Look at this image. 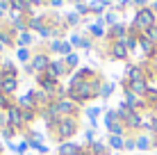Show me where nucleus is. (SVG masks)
Returning <instances> with one entry per match:
<instances>
[{"instance_id": "1", "label": "nucleus", "mask_w": 157, "mask_h": 155, "mask_svg": "<svg viewBox=\"0 0 157 155\" xmlns=\"http://www.w3.org/2000/svg\"><path fill=\"white\" fill-rule=\"evenodd\" d=\"M100 87H102V80H100V78L89 80V82L73 78L71 82H68L66 96H68L71 100H75L78 105H82V103H86V100H91V98H96V96H100Z\"/></svg>"}, {"instance_id": "2", "label": "nucleus", "mask_w": 157, "mask_h": 155, "mask_svg": "<svg viewBox=\"0 0 157 155\" xmlns=\"http://www.w3.org/2000/svg\"><path fill=\"white\" fill-rule=\"evenodd\" d=\"M78 130H80V121L75 119V116H62V119L57 121V126H55V139L68 141Z\"/></svg>"}, {"instance_id": "3", "label": "nucleus", "mask_w": 157, "mask_h": 155, "mask_svg": "<svg viewBox=\"0 0 157 155\" xmlns=\"http://www.w3.org/2000/svg\"><path fill=\"white\" fill-rule=\"evenodd\" d=\"M134 28H137L139 32H144L148 30V28H153V25H157V14L153 12V7H144V9H137V12H134Z\"/></svg>"}, {"instance_id": "4", "label": "nucleus", "mask_w": 157, "mask_h": 155, "mask_svg": "<svg viewBox=\"0 0 157 155\" xmlns=\"http://www.w3.org/2000/svg\"><path fill=\"white\" fill-rule=\"evenodd\" d=\"M105 128H107V132H109V135H116V137H123V135H125V126L118 121L116 110H107V114H105Z\"/></svg>"}, {"instance_id": "5", "label": "nucleus", "mask_w": 157, "mask_h": 155, "mask_svg": "<svg viewBox=\"0 0 157 155\" xmlns=\"http://www.w3.org/2000/svg\"><path fill=\"white\" fill-rule=\"evenodd\" d=\"M55 105H57L59 116H75V119L80 116V105L75 103V100H71L68 96H64V98H57Z\"/></svg>"}, {"instance_id": "6", "label": "nucleus", "mask_w": 157, "mask_h": 155, "mask_svg": "<svg viewBox=\"0 0 157 155\" xmlns=\"http://www.w3.org/2000/svg\"><path fill=\"white\" fill-rule=\"evenodd\" d=\"M50 57H48V52H34V57H32L28 71H34V73H46L48 66H50Z\"/></svg>"}, {"instance_id": "7", "label": "nucleus", "mask_w": 157, "mask_h": 155, "mask_svg": "<svg viewBox=\"0 0 157 155\" xmlns=\"http://www.w3.org/2000/svg\"><path fill=\"white\" fill-rule=\"evenodd\" d=\"M5 114H7V126H12L16 132L23 130V128H28V126H25V121H23V112H21L18 105H14V107L9 112H5Z\"/></svg>"}, {"instance_id": "8", "label": "nucleus", "mask_w": 157, "mask_h": 155, "mask_svg": "<svg viewBox=\"0 0 157 155\" xmlns=\"http://www.w3.org/2000/svg\"><path fill=\"white\" fill-rule=\"evenodd\" d=\"M121 123L125 126V130H141V128H146V121H144L141 112H130Z\"/></svg>"}, {"instance_id": "9", "label": "nucleus", "mask_w": 157, "mask_h": 155, "mask_svg": "<svg viewBox=\"0 0 157 155\" xmlns=\"http://www.w3.org/2000/svg\"><path fill=\"white\" fill-rule=\"evenodd\" d=\"M109 57L112 60H118V62H125L130 57V50L123 41H112L109 44Z\"/></svg>"}, {"instance_id": "10", "label": "nucleus", "mask_w": 157, "mask_h": 155, "mask_svg": "<svg viewBox=\"0 0 157 155\" xmlns=\"http://www.w3.org/2000/svg\"><path fill=\"white\" fill-rule=\"evenodd\" d=\"M46 73H48V76H50V78L59 80L62 76H66V73H68V66H66V64H64V60H52Z\"/></svg>"}, {"instance_id": "11", "label": "nucleus", "mask_w": 157, "mask_h": 155, "mask_svg": "<svg viewBox=\"0 0 157 155\" xmlns=\"http://www.w3.org/2000/svg\"><path fill=\"white\" fill-rule=\"evenodd\" d=\"M16 89H18V78H14V76L0 78V91L2 94L12 96V94H16Z\"/></svg>"}, {"instance_id": "12", "label": "nucleus", "mask_w": 157, "mask_h": 155, "mask_svg": "<svg viewBox=\"0 0 157 155\" xmlns=\"http://www.w3.org/2000/svg\"><path fill=\"white\" fill-rule=\"evenodd\" d=\"M125 37H128V28L123 23H116V25H112V28L107 30V39L121 41V39H125Z\"/></svg>"}, {"instance_id": "13", "label": "nucleus", "mask_w": 157, "mask_h": 155, "mask_svg": "<svg viewBox=\"0 0 157 155\" xmlns=\"http://www.w3.org/2000/svg\"><path fill=\"white\" fill-rule=\"evenodd\" d=\"M134 146H137L139 151H148V148L155 146V141H153L150 135H137V137H134Z\"/></svg>"}, {"instance_id": "14", "label": "nucleus", "mask_w": 157, "mask_h": 155, "mask_svg": "<svg viewBox=\"0 0 157 155\" xmlns=\"http://www.w3.org/2000/svg\"><path fill=\"white\" fill-rule=\"evenodd\" d=\"M75 78H78V80H84V82H89V80H96V78H100V76L94 71V68L82 66V68H78V71H75Z\"/></svg>"}, {"instance_id": "15", "label": "nucleus", "mask_w": 157, "mask_h": 155, "mask_svg": "<svg viewBox=\"0 0 157 155\" xmlns=\"http://www.w3.org/2000/svg\"><path fill=\"white\" fill-rule=\"evenodd\" d=\"M16 44H18V48H30L32 44H34V37H32V32H21V34H16Z\"/></svg>"}, {"instance_id": "16", "label": "nucleus", "mask_w": 157, "mask_h": 155, "mask_svg": "<svg viewBox=\"0 0 157 155\" xmlns=\"http://www.w3.org/2000/svg\"><path fill=\"white\" fill-rule=\"evenodd\" d=\"M89 151H91V155H109V146L102 141H94V144H89Z\"/></svg>"}, {"instance_id": "17", "label": "nucleus", "mask_w": 157, "mask_h": 155, "mask_svg": "<svg viewBox=\"0 0 157 155\" xmlns=\"http://www.w3.org/2000/svg\"><path fill=\"white\" fill-rule=\"evenodd\" d=\"M107 146L114 148V151H123V148H125V139H123V137H116V135H109L107 137Z\"/></svg>"}, {"instance_id": "18", "label": "nucleus", "mask_w": 157, "mask_h": 155, "mask_svg": "<svg viewBox=\"0 0 157 155\" xmlns=\"http://www.w3.org/2000/svg\"><path fill=\"white\" fill-rule=\"evenodd\" d=\"M89 34H94L96 39H105V37H107V30L102 28V18L96 25H89Z\"/></svg>"}, {"instance_id": "19", "label": "nucleus", "mask_w": 157, "mask_h": 155, "mask_svg": "<svg viewBox=\"0 0 157 155\" xmlns=\"http://www.w3.org/2000/svg\"><path fill=\"white\" fill-rule=\"evenodd\" d=\"M80 151L78 144H71V141H64L62 146H59V155H75Z\"/></svg>"}, {"instance_id": "20", "label": "nucleus", "mask_w": 157, "mask_h": 155, "mask_svg": "<svg viewBox=\"0 0 157 155\" xmlns=\"http://www.w3.org/2000/svg\"><path fill=\"white\" fill-rule=\"evenodd\" d=\"M62 60H64V64L68 66V71H71V68H78V66H80V55H78V52H71V55L62 57Z\"/></svg>"}, {"instance_id": "21", "label": "nucleus", "mask_w": 157, "mask_h": 155, "mask_svg": "<svg viewBox=\"0 0 157 155\" xmlns=\"http://www.w3.org/2000/svg\"><path fill=\"white\" fill-rule=\"evenodd\" d=\"M12 107H14L12 96H7V94H2V91H0V110H2V112H9Z\"/></svg>"}, {"instance_id": "22", "label": "nucleus", "mask_w": 157, "mask_h": 155, "mask_svg": "<svg viewBox=\"0 0 157 155\" xmlns=\"http://www.w3.org/2000/svg\"><path fill=\"white\" fill-rule=\"evenodd\" d=\"M16 57H18V62L28 64L32 60V52H30V48H18V50H16Z\"/></svg>"}, {"instance_id": "23", "label": "nucleus", "mask_w": 157, "mask_h": 155, "mask_svg": "<svg viewBox=\"0 0 157 155\" xmlns=\"http://www.w3.org/2000/svg\"><path fill=\"white\" fill-rule=\"evenodd\" d=\"M21 112H23V121H25V126H30L32 121L39 116V112H36V110H21Z\"/></svg>"}, {"instance_id": "24", "label": "nucleus", "mask_w": 157, "mask_h": 155, "mask_svg": "<svg viewBox=\"0 0 157 155\" xmlns=\"http://www.w3.org/2000/svg\"><path fill=\"white\" fill-rule=\"evenodd\" d=\"M116 23H118V16L114 12H107L105 16H102V25H109L112 28V25H116Z\"/></svg>"}, {"instance_id": "25", "label": "nucleus", "mask_w": 157, "mask_h": 155, "mask_svg": "<svg viewBox=\"0 0 157 155\" xmlns=\"http://www.w3.org/2000/svg\"><path fill=\"white\" fill-rule=\"evenodd\" d=\"M112 94H114V84H112V82H102V87H100V96H102V98H109Z\"/></svg>"}, {"instance_id": "26", "label": "nucleus", "mask_w": 157, "mask_h": 155, "mask_svg": "<svg viewBox=\"0 0 157 155\" xmlns=\"http://www.w3.org/2000/svg\"><path fill=\"white\" fill-rule=\"evenodd\" d=\"M30 148H34V151H39L41 155H46L48 153V146H43V144L39 139H30Z\"/></svg>"}, {"instance_id": "27", "label": "nucleus", "mask_w": 157, "mask_h": 155, "mask_svg": "<svg viewBox=\"0 0 157 155\" xmlns=\"http://www.w3.org/2000/svg\"><path fill=\"white\" fill-rule=\"evenodd\" d=\"M144 37H146L148 41H153V44L157 46V25H153V28H148V30L144 32Z\"/></svg>"}, {"instance_id": "28", "label": "nucleus", "mask_w": 157, "mask_h": 155, "mask_svg": "<svg viewBox=\"0 0 157 155\" xmlns=\"http://www.w3.org/2000/svg\"><path fill=\"white\" fill-rule=\"evenodd\" d=\"M28 148H30V141H21L18 146H14V151L18 155H25V153H28Z\"/></svg>"}, {"instance_id": "29", "label": "nucleus", "mask_w": 157, "mask_h": 155, "mask_svg": "<svg viewBox=\"0 0 157 155\" xmlns=\"http://www.w3.org/2000/svg\"><path fill=\"white\" fill-rule=\"evenodd\" d=\"M66 23H68V25H78V23H80V14H78V12H71V14L66 16Z\"/></svg>"}, {"instance_id": "30", "label": "nucleus", "mask_w": 157, "mask_h": 155, "mask_svg": "<svg viewBox=\"0 0 157 155\" xmlns=\"http://www.w3.org/2000/svg\"><path fill=\"white\" fill-rule=\"evenodd\" d=\"M14 135H16V130H14L12 126H5V128H2V137H5V139H12Z\"/></svg>"}, {"instance_id": "31", "label": "nucleus", "mask_w": 157, "mask_h": 155, "mask_svg": "<svg viewBox=\"0 0 157 155\" xmlns=\"http://www.w3.org/2000/svg\"><path fill=\"white\" fill-rule=\"evenodd\" d=\"M75 12H78L80 16L89 14V5H86V2H80V5H75Z\"/></svg>"}, {"instance_id": "32", "label": "nucleus", "mask_w": 157, "mask_h": 155, "mask_svg": "<svg viewBox=\"0 0 157 155\" xmlns=\"http://www.w3.org/2000/svg\"><path fill=\"white\" fill-rule=\"evenodd\" d=\"M132 7L144 9V7H148V0H132Z\"/></svg>"}, {"instance_id": "33", "label": "nucleus", "mask_w": 157, "mask_h": 155, "mask_svg": "<svg viewBox=\"0 0 157 155\" xmlns=\"http://www.w3.org/2000/svg\"><path fill=\"white\" fill-rule=\"evenodd\" d=\"M84 137H86V141H89V144H94V141H96V132H94V130H86V135H84Z\"/></svg>"}, {"instance_id": "34", "label": "nucleus", "mask_w": 157, "mask_h": 155, "mask_svg": "<svg viewBox=\"0 0 157 155\" xmlns=\"http://www.w3.org/2000/svg\"><path fill=\"white\" fill-rule=\"evenodd\" d=\"M30 2V7H39V5H46L48 0H28Z\"/></svg>"}, {"instance_id": "35", "label": "nucleus", "mask_w": 157, "mask_h": 155, "mask_svg": "<svg viewBox=\"0 0 157 155\" xmlns=\"http://www.w3.org/2000/svg\"><path fill=\"white\" fill-rule=\"evenodd\" d=\"M5 126H7V114H0V132H2Z\"/></svg>"}, {"instance_id": "36", "label": "nucleus", "mask_w": 157, "mask_h": 155, "mask_svg": "<svg viewBox=\"0 0 157 155\" xmlns=\"http://www.w3.org/2000/svg\"><path fill=\"white\" fill-rule=\"evenodd\" d=\"M48 5H52V7H62L64 0H48Z\"/></svg>"}, {"instance_id": "37", "label": "nucleus", "mask_w": 157, "mask_h": 155, "mask_svg": "<svg viewBox=\"0 0 157 155\" xmlns=\"http://www.w3.org/2000/svg\"><path fill=\"white\" fill-rule=\"evenodd\" d=\"M80 155H91V151H89V146H82V151H80Z\"/></svg>"}, {"instance_id": "38", "label": "nucleus", "mask_w": 157, "mask_h": 155, "mask_svg": "<svg viewBox=\"0 0 157 155\" xmlns=\"http://www.w3.org/2000/svg\"><path fill=\"white\" fill-rule=\"evenodd\" d=\"M2 16H5V12H2V9H0V21H2Z\"/></svg>"}, {"instance_id": "39", "label": "nucleus", "mask_w": 157, "mask_h": 155, "mask_svg": "<svg viewBox=\"0 0 157 155\" xmlns=\"http://www.w3.org/2000/svg\"><path fill=\"white\" fill-rule=\"evenodd\" d=\"M2 50H5V46H2V44H0V52H2Z\"/></svg>"}, {"instance_id": "40", "label": "nucleus", "mask_w": 157, "mask_h": 155, "mask_svg": "<svg viewBox=\"0 0 157 155\" xmlns=\"http://www.w3.org/2000/svg\"><path fill=\"white\" fill-rule=\"evenodd\" d=\"M0 155H2V148H0Z\"/></svg>"}]
</instances>
